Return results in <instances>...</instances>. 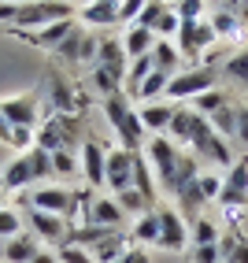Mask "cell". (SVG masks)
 <instances>
[{"label": "cell", "mask_w": 248, "mask_h": 263, "mask_svg": "<svg viewBox=\"0 0 248 263\" xmlns=\"http://www.w3.org/2000/svg\"><path fill=\"white\" fill-rule=\"evenodd\" d=\"M104 119L115 126L119 134V148H130V152H141V141H145V126H141V115L133 108V100L126 93H115L104 100Z\"/></svg>", "instance_id": "cell-1"}, {"label": "cell", "mask_w": 248, "mask_h": 263, "mask_svg": "<svg viewBox=\"0 0 248 263\" xmlns=\"http://www.w3.org/2000/svg\"><path fill=\"white\" fill-rule=\"evenodd\" d=\"M70 15H74V4H63V0H30V4H19L15 30L33 33V30L52 26V23H67Z\"/></svg>", "instance_id": "cell-2"}, {"label": "cell", "mask_w": 248, "mask_h": 263, "mask_svg": "<svg viewBox=\"0 0 248 263\" xmlns=\"http://www.w3.org/2000/svg\"><path fill=\"white\" fill-rule=\"evenodd\" d=\"M145 163L152 167V174H156V185L163 189V193H170V182H174V171H178V163H182V148L170 141V137H152V141L145 145Z\"/></svg>", "instance_id": "cell-3"}, {"label": "cell", "mask_w": 248, "mask_h": 263, "mask_svg": "<svg viewBox=\"0 0 248 263\" xmlns=\"http://www.w3.org/2000/svg\"><path fill=\"white\" fill-rule=\"evenodd\" d=\"M189 152L197 156V160H207V163H219V167H234V152H230V145L222 141V137L211 130L207 119H193V134H189Z\"/></svg>", "instance_id": "cell-4"}, {"label": "cell", "mask_w": 248, "mask_h": 263, "mask_svg": "<svg viewBox=\"0 0 248 263\" xmlns=\"http://www.w3.org/2000/svg\"><path fill=\"white\" fill-rule=\"evenodd\" d=\"M215 89V71L211 67H189V71H178L167 82V104H193L200 93Z\"/></svg>", "instance_id": "cell-5"}, {"label": "cell", "mask_w": 248, "mask_h": 263, "mask_svg": "<svg viewBox=\"0 0 248 263\" xmlns=\"http://www.w3.org/2000/svg\"><path fill=\"white\" fill-rule=\"evenodd\" d=\"M174 45H178L182 60H193V67H200V60L207 56V48H215V33H211L207 19H200V23H182Z\"/></svg>", "instance_id": "cell-6"}, {"label": "cell", "mask_w": 248, "mask_h": 263, "mask_svg": "<svg viewBox=\"0 0 248 263\" xmlns=\"http://www.w3.org/2000/svg\"><path fill=\"white\" fill-rule=\"evenodd\" d=\"M78 208V197L74 193H67L63 185H37V189H30V197H26V212H48V215H70Z\"/></svg>", "instance_id": "cell-7"}, {"label": "cell", "mask_w": 248, "mask_h": 263, "mask_svg": "<svg viewBox=\"0 0 248 263\" xmlns=\"http://www.w3.org/2000/svg\"><path fill=\"white\" fill-rule=\"evenodd\" d=\"M137 26H145L148 33H156L159 41H174L178 37V11H174V4H159V0H145V8H141V19Z\"/></svg>", "instance_id": "cell-8"}, {"label": "cell", "mask_w": 248, "mask_h": 263, "mask_svg": "<svg viewBox=\"0 0 248 263\" xmlns=\"http://www.w3.org/2000/svg\"><path fill=\"white\" fill-rule=\"evenodd\" d=\"M137 156L130 148H108V160H104V185L111 189V197L122 189H133V171H137Z\"/></svg>", "instance_id": "cell-9"}, {"label": "cell", "mask_w": 248, "mask_h": 263, "mask_svg": "<svg viewBox=\"0 0 248 263\" xmlns=\"http://www.w3.org/2000/svg\"><path fill=\"white\" fill-rule=\"evenodd\" d=\"M0 119L8 122L11 130H37L41 126V111H37V97L33 93H15L0 100Z\"/></svg>", "instance_id": "cell-10"}, {"label": "cell", "mask_w": 248, "mask_h": 263, "mask_svg": "<svg viewBox=\"0 0 248 263\" xmlns=\"http://www.w3.org/2000/svg\"><path fill=\"white\" fill-rule=\"evenodd\" d=\"M26 222H30V234L37 237L41 245H48L52 252H60L63 245L70 241V226L63 215H48V212H26Z\"/></svg>", "instance_id": "cell-11"}, {"label": "cell", "mask_w": 248, "mask_h": 263, "mask_svg": "<svg viewBox=\"0 0 248 263\" xmlns=\"http://www.w3.org/2000/svg\"><path fill=\"white\" fill-rule=\"evenodd\" d=\"M156 215H159V241H156L159 249H163V252L189 249V222L178 215V208H163V204H159Z\"/></svg>", "instance_id": "cell-12"}, {"label": "cell", "mask_w": 248, "mask_h": 263, "mask_svg": "<svg viewBox=\"0 0 248 263\" xmlns=\"http://www.w3.org/2000/svg\"><path fill=\"white\" fill-rule=\"evenodd\" d=\"M74 122H70V115H48L41 126H37V134H33V145L37 148H45L48 156L52 152H63V148H70L74 145Z\"/></svg>", "instance_id": "cell-13"}, {"label": "cell", "mask_w": 248, "mask_h": 263, "mask_svg": "<svg viewBox=\"0 0 248 263\" xmlns=\"http://www.w3.org/2000/svg\"><path fill=\"white\" fill-rule=\"evenodd\" d=\"M219 204L226 208V212H237V208L248 204V156H244V160H234V167L226 171Z\"/></svg>", "instance_id": "cell-14"}, {"label": "cell", "mask_w": 248, "mask_h": 263, "mask_svg": "<svg viewBox=\"0 0 248 263\" xmlns=\"http://www.w3.org/2000/svg\"><path fill=\"white\" fill-rule=\"evenodd\" d=\"M85 222L89 226H100V230H122V222H126V212L119 208L115 197H89L85 200Z\"/></svg>", "instance_id": "cell-15"}, {"label": "cell", "mask_w": 248, "mask_h": 263, "mask_svg": "<svg viewBox=\"0 0 248 263\" xmlns=\"http://www.w3.org/2000/svg\"><path fill=\"white\" fill-rule=\"evenodd\" d=\"M104 160H108V148H100L93 137H85L78 152V171L85 174L89 189H104Z\"/></svg>", "instance_id": "cell-16"}, {"label": "cell", "mask_w": 248, "mask_h": 263, "mask_svg": "<svg viewBox=\"0 0 248 263\" xmlns=\"http://www.w3.org/2000/svg\"><path fill=\"white\" fill-rule=\"evenodd\" d=\"M207 26L215 33V41H234L241 33V15H237V4H215L207 11Z\"/></svg>", "instance_id": "cell-17"}, {"label": "cell", "mask_w": 248, "mask_h": 263, "mask_svg": "<svg viewBox=\"0 0 248 263\" xmlns=\"http://www.w3.org/2000/svg\"><path fill=\"white\" fill-rule=\"evenodd\" d=\"M174 108H178V104H167V100L141 104V108H137V115H141V126H145V134L167 137V130H170V119H174Z\"/></svg>", "instance_id": "cell-18"}, {"label": "cell", "mask_w": 248, "mask_h": 263, "mask_svg": "<svg viewBox=\"0 0 248 263\" xmlns=\"http://www.w3.org/2000/svg\"><path fill=\"white\" fill-rule=\"evenodd\" d=\"M48 108H56V115H74L78 111V93H74V82L52 74L48 78Z\"/></svg>", "instance_id": "cell-19"}, {"label": "cell", "mask_w": 248, "mask_h": 263, "mask_svg": "<svg viewBox=\"0 0 248 263\" xmlns=\"http://www.w3.org/2000/svg\"><path fill=\"white\" fill-rule=\"evenodd\" d=\"M78 19L85 26H115L119 23V4L115 0H89V4H78Z\"/></svg>", "instance_id": "cell-20"}, {"label": "cell", "mask_w": 248, "mask_h": 263, "mask_svg": "<svg viewBox=\"0 0 248 263\" xmlns=\"http://www.w3.org/2000/svg\"><path fill=\"white\" fill-rule=\"evenodd\" d=\"M159 37L156 33H148L145 26H126V33H122V52H126V60L133 63V60H145V56H152V45H156Z\"/></svg>", "instance_id": "cell-21"}, {"label": "cell", "mask_w": 248, "mask_h": 263, "mask_svg": "<svg viewBox=\"0 0 248 263\" xmlns=\"http://www.w3.org/2000/svg\"><path fill=\"white\" fill-rule=\"evenodd\" d=\"M0 182H4V189H8V193L33 185V167H30V156L23 152V156H15V160H8V163H4V171H0Z\"/></svg>", "instance_id": "cell-22"}, {"label": "cell", "mask_w": 248, "mask_h": 263, "mask_svg": "<svg viewBox=\"0 0 248 263\" xmlns=\"http://www.w3.org/2000/svg\"><path fill=\"white\" fill-rule=\"evenodd\" d=\"M41 252V241L33 237L30 230L26 234H19L15 241H8V245H0V256H4V263H33V256Z\"/></svg>", "instance_id": "cell-23"}, {"label": "cell", "mask_w": 248, "mask_h": 263, "mask_svg": "<svg viewBox=\"0 0 248 263\" xmlns=\"http://www.w3.org/2000/svg\"><path fill=\"white\" fill-rule=\"evenodd\" d=\"M126 249H130V234L126 230H115V234H108L104 241H97L93 249H89V256L97 263H115V259L126 256Z\"/></svg>", "instance_id": "cell-24"}, {"label": "cell", "mask_w": 248, "mask_h": 263, "mask_svg": "<svg viewBox=\"0 0 248 263\" xmlns=\"http://www.w3.org/2000/svg\"><path fill=\"white\" fill-rule=\"evenodd\" d=\"M178 63H182V52H178V45L174 41H156L152 45V67L159 74H178Z\"/></svg>", "instance_id": "cell-25"}, {"label": "cell", "mask_w": 248, "mask_h": 263, "mask_svg": "<svg viewBox=\"0 0 248 263\" xmlns=\"http://www.w3.org/2000/svg\"><path fill=\"white\" fill-rule=\"evenodd\" d=\"M130 234V245H156L159 241V215H156V208L152 212H145L141 219H133V230H126Z\"/></svg>", "instance_id": "cell-26"}, {"label": "cell", "mask_w": 248, "mask_h": 263, "mask_svg": "<svg viewBox=\"0 0 248 263\" xmlns=\"http://www.w3.org/2000/svg\"><path fill=\"white\" fill-rule=\"evenodd\" d=\"M70 30H74V19H67V23H52V26H45V30L26 33V41H33L37 48H52V52H56V45L67 37Z\"/></svg>", "instance_id": "cell-27"}, {"label": "cell", "mask_w": 248, "mask_h": 263, "mask_svg": "<svg viewBox=\"0 0 248 263\" xmlns=\"http://www.w3.org/2000/svg\"><path fill=\"white\" fill-rule=\"evenodd\" d=\"M193 119H197V111H193L189 104H178V108H174L170 130H167V137H170L174 145H189V134H193Z\"/></svg>", "instance_id": "cell-28"}, {"label": "cell", "mask_w": 248, "mask_h": 263, "mask_svg": "<svg viewBox=\"0 0 248 263\" xmlns=\"http://www.w3.org/2000/svg\"><path fill=\"white\" fill-rule=\"evenodd\" d=\"M219 263H248V237L244 234L219 237Z\"/></svg>", "instance_id": "cell-29"}, {"label": "cell", "mask_w": 248, "mask_h": 263, "mask_svg": "<svg viewBox=\"0 0 248 263\" xmlns=\"http://www.w3.org/2000/svg\"><path fill=\"white\" fill-rule=\"evenodd\" d=\"M82 52H85V33L74 26L67 33V37L56 45V60H63V63H82Z\"/></svg>", "instance_id": "cell-30"}, {"label": "cell", "mask_w": 248, "mask_h": 263, "mask_svg": "<svg viewBox=\"0 0 248 263\" xmlns=\"http://www.w3.org/2000/svg\"><path fill=\"white\" fill-rule=\"evenodd\" d=\"M226 104H230V100H226V93H222V89H219V85H215V89H207V93H200L197 100H193V104H189V108H193V111H197L200 119H211V115H219V111L226 108Z\"/></svg>", "instance_id": "cell-31"}, {"label": "cell", "mask_w": 248, "mask_h": 263, "mask_svg": "<svg viewBox=\"0 0 248 263\" xmlns=\"http://www.w3.org/2000/svg\"><path fill=\"white\" fill-rule=\"evenodd\" d=\"M167 82H170V74H159V71H152L145 82H141V89H137V100H141V104L167 100Z\"/></svg>", "instance_id": "cell-32"}, {"label": "cell", "mask_w": 248, "mask_h": 263, "mask_svg": "<svg viewBox=\"0 0 248 263\" xmlns=\"http://www.w3.org/2000/svg\"><path fill=\"white\" fill-rule=\"evenodd\" d=\"M19 234H26V219L15 212V208H0V245H8V241H15Z\"/></svg>", "instance_id": "cell-33"}, {"label": "cell", "mask_w": 248, "mask_h": 263, "mask_svg": "<svg viewBox=\"0 0 248 263\" xmlns=\"http://www.w3.org/2000/svg\"><path fill=\"white\" fill-rule=\"evenodd\" d=\"M207 122H211V130H215L222 141L226 137H237V104H226V108L219 115H211Z\"/></svg>", "instance_id": "cell-34"}, {"label": "cell", "mask_w": 248, "mask_h": 263, "mask_svg": "<svg viewBox=\"0 0 248 263\" xmlns=\"http://www.w3.org/2000/svg\"><path fill=\"white\" fill-rule=\"evenodd\" d=\"M115 200H119L122 212H126V219H130V215H133V219H141L145 212H152V204L141 197L137 189H122V193H115Z\"/></svg>", "instance_id": "cell-35"}, {"label": "cell", "mask_w": 248, "mask_h": 263, "mask_svg": "<svg viewBox=\"0 0 248 263\" xmlns=\"http://www.w3.org/2000/svg\"><path fill=\"white\" fill-rule=\"evenodd\" d=\"M222 71H226V78H234L237 85H244V89H248V48H237L234 56L222 63Z\"/></svg>", "instance_id": "cell-36"}, {"label": "cell", "mask_w": 248, "mask_h": 263, "mask_svg": "<svg viewBox=\"0 0 248 263\" xmlns=\"http://www.w3.org/2000/svg\"><path fill=\"white\" fill-rule=\"evenodd\" d=\"M189 241H193V249H197V245H219V226L200 215L197 222L189 226Z\"/></svg>", "instance_id": "cell-37"}, {"label": "cell", "mask_w": 248, "mask_h": 263, "mask_svg": "<svg viewBox=\"0 0 248 263\" xmlns=\"http://www.w3.org/2000/svg\"><path fill=\"white\" fill-rule=\"evenodd\" d=\"M26 156H30V167H33V182H41V185H45V178L52 174V156H48L45 148H37V145H33Z\"/></svg>", "instance_id": "cell-38"}, {"label": "cell", "mask_w": 248, "mask_h": 263, "mask_svg": "<svg viewBox=\"0 0 248 263\" xmlns=\"http://www.w3.org/2000/svg\"><path fill=\"white\" fill-rule=\"evenodd\" d=\"M174 11H178L182 23H200L207 15V4L204 0H182V4H174Z\"/></svg>", "instance_id": "cell-39"}, {"label": "cell", "mask_w": 248, "mask_h": 263, "mask_svg": "<svg viewBox=\"0 0 248 263\" xmlns=\"http://www.w3.org/2000/svg\"><path fill=\"white\" fill-rule=\"evenodd\" d=\"M78 171V156L70 152V148H63V152H52V174H74Z\"/></svg>", "instance_id": "cell-40"}, {"label": "cell", "mask_w": 248, "mask_h": 263, "mask_svg": "<svg viewBox=\"0 0 248 263\" xmlns=\"http://www.w3.org/2000/svg\"><path fill=\"white\" fill-rule=\"evenodd\" d=\"M56 256H60V263H97L89 256V249H78V245H63Z\"/></svg>", "instance_id": "cell-41"}, {"label": "cell", "mask_w": 248, "mask_h": 263, "mask_svg": "<svg viewBox=\"0 0 248 263\" xmlns=\"http://www.w3.org/2000/svg\"><path fill=\"white\" fill-rule=\"evenodd\" d=\"M141 8H145V0H119V23H137L141 19Z\"/></svg>", "instance_id": "cell-42"}, {"label": "cell", "mask_w": 248, "mask_h": 263, "mask_svg": "<svg viewBox=\"0 0 248 263\" xmlns=\"http://www.w3.org/2000/svg\"><path fill=\"white\" fill-rule=\"evenodd\" d=\"M193 263H219V245H197L193 249Z\"/></svg>", "instance_id": "cell-43"}, {"label": "cell", "mask_w": 248, "mask_h": 263, "mask_svg": "<svg viewBox=\"0 0 248 263\" xmlns=\"http://www.w3.org/2000/svg\"><path fill=\"white\" fill-rule=\"evenodd\" d=\"M237 141L248 145V108L244 104H237Z\"/></svg>", "instance_id": "cell-44"}, {"label": "cell", "mask_w": 248, "mask_h": 263, "mask_svg": "<svg viewBox=\"0 0 248 263\" xmlns=\"http://www.w3.org/2000/svg\"><path fill=\"white\" fill-rule=\"evenodd\" d=\"M115 263H152V256H148L145 249H137V245H130V249H126V256H122V259H115Z\"/></svg>", "instance_id": "cell-45"}, {"label": "cell", "mask_w": 248, "mask_h": 263, "mask_svg": "<svg viewBox=\"0 0 248 263\" xmlns=\"http://www.w3.org/2000/svg\"><path fill=\"white\" fill-rule=\"evenodd\" d=\"M19 19V0H0V23H15Z\"/></svg>", "instance_id": "cell-46"}, {"label": "cell", "mask_w": 248, "mask_h": 263, "mask_svg": "<svg viewBox=\"0 0 248 263\" xmlns=\"http://www.w3.org/2000/svg\"><path fill=\"white\" fill-rule=\"evenodd\" d=\"M33 263H60V256L52 252V249H41L37 256H33Z\"/></svg>", "instance_id": "cell-47"}, {"label": "cell", "mask_w": 248, "mask_h": 263, "mask_svg": "<svg viewBox=\"0 0 248 263\" xmlns=\"http://www.w3.org/2000/svg\"><path fill=\"white\" fill-rule=\"evenodd\" d=\"M8 137H11V126H8V122H4V119H0V141H4V145H8Z\"/></svg>", "instance_id": "cell-48"}, {"label": "cell", "mask_w": 248, "mask_h": 263, "mask_svg": "<svg viewBox=\"0 0 248 263\" xmlns=\"http://www.w3.org/2000/svg\"><path fill=\"white\" fill-rule=\"evenodd\" d=\"M237 15H241V26L248 23V4H237Z\"/></svg>", "instance_id": "cell-49"}, {"label": "cell", "mask_w": 248, "mask_h": 263, "mask_svg": "<svg viewBox=\"0 0 248 263\" xmlns=\"http://www.w3.org/2000/svg\"><path fill=\"white\" fill-rule=\"evenodd\" d=\"M4 200H8V189H4V182H0V208H4Z\"/></svg>", "instance_id": "cell-50"}]
</instances>
